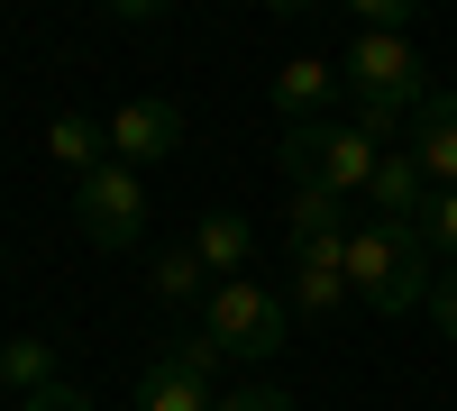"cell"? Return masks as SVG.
I'll list each match as a JSON object with an SVG mask.
<instances>
[{
    "mask_svg": "<svg viewBox=\"0 0 457 411\" xmlns=\"http://www.w3.org/2000/svg\"><path fill=\"white\" fill-rule=\"evenodd\" d=\"M73 219H83V238L92 247H137L146 238V183L129 174V165H101V174H83L73 183Z\"/></svg>",
    "mask_w": 457,
    "mask_h": 411,
    "instance_id": "8992f818",
    "label": "cell"
},
{
    "mask_svg": "<svg viewBox=\"0 0 457 411\" xmlns=\"http://www.w3.org/2000/svg\"><path fill=\"white\" fill-rule=\"evenodd\" d=\"M403 119H421V110H394V101H357V128H366V137H394Z\"/></svg>",
    "mask_w": 457,
    "mask_h": 411,
    "instance_id": "d6986e66",
    "label": "cell"
},
{
    "mask_svg": "<svg viewBox=\"0 0 457 411\" xmlns=\"http://www.w3.org/2000/svg\"><path fill=\"white\" fill-rule=\"evenodd\" d=\"M19 411H92V393H73V384H46L37 402H19Z\"/></svg>",
    "mask_w": 457,
    "mask_h": 411,
    "instance_id": "44dd1931",
    "label": "cell"
},
{
    "mask_svg": "<svg viewBox=\"0 0 457 411\" xmlns=\"http://www.w3.org/2000/svg\"><path fill=\"white\" fill-rule=\"evenodd\" d=\"M348 92L338 83V64H320V55H293L284 73H275V110H284V128H302V119H329V101Z\"/></svg>",
    "mask_w": 457,
    "mask_h": 411,
    "instance_id": "7c38bea8",
    "label": "cell"
},
{
    "mask_svg": "<svg viewBox=\"0 0 457 411\" xmlns=\"http://www.w3.org/2000/svg\"><path fill=\"white\" fill-rule=\"evenodd\" d=\"M411 156H421V174L439 183V193H457V92H430L421 101V119H411Z\"/></svg>",
    "mask_w": 457,
    "mask_h": 411,
    "instance_id": "8fae6325",
    "label": "cell"
},
{
    "mask_svg": "<svg viewBox=\"0 0 457 411\" xmlns=\"http://www.w3.org/2000/svg\"><path fill=\"white\" fill-rule=\"evenodd\" d=\"M338 83H348L357 101H394V110H421L430 101V73H421V55H411V37H375V28L348 37Z\"/></svg>",
    "mask_w": 457,
    "mask_h": 411,
    "instance_id": "5b68a950",
    "label": "cell"
},
{
    "mask_svg": "<svg viewBox=\"0 0 457 411\" xmlns=\"http://www.w3.org/2000/svg\"><path fill=\"white\" fill-rule=\"evenodd\" d=\"M46 156L83 183V174H101L110 165V119H92V110H55L46 119Z\"/></svg>",
    "mask_w": 457,
    "mask_h": 411,
    "instance_id": "5bb4252c",
    "label": "cell"
},
{
    "mask_svg": "<svg viewBox=\"0 0 457 411\" xmlns=\"http://www.w3.org/2000/svg\"><path fill=\"white\" fill-rule=\"evenodd\" d=\"M220 348H211V329H183V339L137 375V411H220Z\"/></svg>",
    "mask_w": 457,
    "mask_h": 411,
    "instance_id": "277c9868",
    "label": "cell"
},
{
    "mask_svg": "<svg viewBox=\"0 0 457 411\" xmlns=\"http://www.w3.org/2000/svg\"><path fill=\"white\" fill-rule=\"evenodd\" d=\"M202 329H211V348H220L228 366H275L284 339H293V302H284V292H265L256 275H228V284H211Z\"/></svg>",
    "mask_w": 457,
    "mask_h": 411,
    "instance_id": "3957f363",
    "label": "cell"
},
{
    "mask_svg": "<svg viewBox=\"0 0 457 411\" xmlns=\"http://www.w3.org/2000/svg\"><path fill=\"white\" fill-rule=\"evenodd\" d=\"M430 320H439V339H457V266H448L439 292H430Z\"/></svg>",
    "mask_w": 457,
    "mask_h": 411,
    "instance_id": "ffe728a7",
    "label": "cell"
},
{
    "mask_svg": "<svg viewBox=\"0 0 457 411\" xmlns=\"http://www.w3.org/2000/svg\"><path fill=\"white\" fill-rule=\"evenodd\" d=\"M46 384H55V348H46V339H10V348H0V393L37 402Z\"/></svg>",
    "mask_w": 457,
    "mask_h": 411,
    "instance_id": "2e32d148",
    "label": "cell"
},
{
    "mask_svg": "<svg viewBox=\"0 0 457 411\" xmlns=\"http://www.w3.org/2000/svg\"><path fill=\"white\" fill-rule=\"evenodd\" d=\"M165 156H183V101H156V92H137V101H120L110 110V165H165Z\"/></svg>",
    "mask_w": 457,
    "mask_h": 411,
    "instance_id": "52a82bcc",
    "label": "cell"
},
{
    "mask_svg": "<svg viewBox=\"0 0 457 411\" xmlns=\"http://www.w3.org/2000/svg\"><path fill=\"white\" fill-rule=\"evenodd\" d=\"M220 411H293L284 384H238V393H220Z\"/></svg>",
    "mask_w": 457,
    "mask_h": 411,
    "instance_id": "ac0fdd59",
    "label": "cell"
},
{
    "mask_svg": "<svg viewBox=\"0 0 457 411\" xmlns=\"http://www.w3.org/2000/svg\"><path fill=\"white\" fill-rule=\"evenodd\" d=\"M348 292L375 311V320H411V311H430V238H421V219H357L348 229Z\"/></svg>",
    "mask_w": 457,
    "mask_h": 411,
    "instance_id": "6da1fadb",
    "label": "cell"
},
{
    "mask_svg": "<svg viewBox=\"0 0 457 411\" xmlns=\"http://www.w3.org/2000/svg\"><path fill=\"white\" fill-rule=\"evenodd\" d=\"M421 238H430V256H448V266H457V193H430V210H421Z\"/></svg>",
    "mask_w": 457,
    "mask_h": 411,
    "instance_id": "e0dca14e",
    "label": "cell"
},
{
    "mask_svg": "<svg viewBox=\"0 0 457 411\" xmlns=\"http://www.w3.org/2000/svg\"><path fill=\"white\" fill-rule=\"evenodd\" d=\"M430 193L439 183L421 174V156H411V146H385V165H375V183H366V219H421Z\"/></svg>",
    "mask_w": 457,
    "mask_h": 411,
    "instance_id": "9c48e42d",
    "label": "cell"
},
{
    "mask_svg": "<svg viewBox=\"0 0 457 411\" xmlns=\"http://www.w3.org/2000/svg\"><path fill=\"white\" fill-rule=\"evenodd\" d=\"M348 229H357V219H348V201H338V193H320V183H293V201H284V247H293V256L348 238Z\"/></svg>",
    "mask_w": 457,
    "mask_h": 411,
    "instance_id": "4fadbf2b",
    "label": "cell"
},
{
    "mask_svg": "<svg viewBox=\"0 0 457 411\" xmlns=\"http://www.w3.org/2000/svg\"><path fill=\"white\" fill-rule=\"evenodd\" d=\"M275 165H284L293 183H320V193H338V201H366L375 165H385V137H366L357 119H302V128H284Z\"/></svg>",
    "mask_w": 457,
    "mask_h": 411,
    "instance_id": "7a4b0ae2",
    "label": "cell"
},
{
    "mask_svg": "<svg viewBox=\"0 0 457 411\" xmlns=\"http://www.w3.org/2000/svg\"><path fill=\"white\" fill-rule=\"evenodd\" d=\"M284 302H293V320H329V311H348V302H357V292H348V238L302 247V256H293Z\"/></svg>",
    "mask_w": 457,
    "mask_h": 411,
    "instance_id": "ba28073f",
    "label": "cell"
},
{
    "mask_svg": "<svg viewBox=\"0 0 457 411\" xmlns=\"http://www.w3.org/2000/svg\"><path fill=\"white\" fill-rule=\"evenodd\" d=\"M146 284H156L165 311H202V302H211V266H202L193 247H165L156 266H146Z\"/></svg>",
    "mask_w": 457,
    "mask_h": 411,
    "instance_id": "9a60e30c",
    "label": "cell"
},
{
    "mask_svg": "<svg viewBox=\"0 0 457 411\" xmlns=\"http://www.w3.org/2000/svg\"><path fill=\"white\" fill-rule=\"evenodd\" d=\"M183 247L211 266V284H228V275H247V256H256V219H247V210H202Z\"/></svg>",
    "mask_w": 457,
    "mask_h": 411,
    "instance_id": "30bf717a",
    "label": "cell"
}]
</instances>
